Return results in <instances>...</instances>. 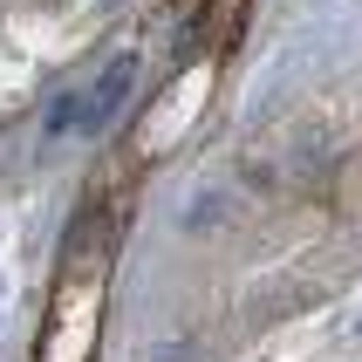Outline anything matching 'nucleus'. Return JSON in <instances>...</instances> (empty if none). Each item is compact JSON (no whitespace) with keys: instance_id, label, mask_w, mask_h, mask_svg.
I'll return each mask as SVG.
<instances>
[{"instance_id":"f257e3e1","label":"nucleus","mask_w":362,"mask_h":362,"mask_svg":"<svg viewBox=\"0 0 362 362\" xmlns=\"http://www.w3.org/2000/svg\"><path fill=\"white\" fill-rule=\"evenodd\" d=\"M130 82H137V55L123 48V55H110V62H103V76H96V82H89V89L76 96V130H82V137H89V130H103V123H110V117L123 110Z\"/></svg>"}]
</instances>
